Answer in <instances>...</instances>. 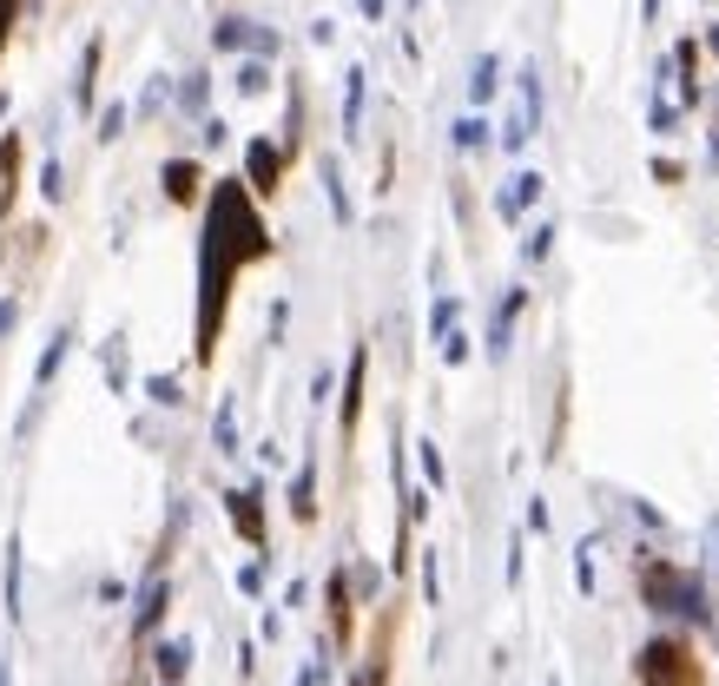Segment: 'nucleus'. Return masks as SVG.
Here are the masks:
<instances>
[{
	"mask_svg": "<svg viewBox=\"0 0 719 686\" xmlns=\"http://www.w3.org/2000/svg\"><path fill=\"white\" fill-rule=\"evenodd\" d=\"M264 251H271V231L251 211V185L244 178H225L211 192V205H205V251H198V344H192L198 363H211V344H218V324H225V297H231L238 264H251Z\"/></svg>",
	"mask_w": 719,
	"mask_h": 686,
	"instance_id": "nucleus-1",
	"label": "nucleus"
},
{
	"mask_svg": "<svg viewBox=\"0 0 719 686\" xmlns=\"http://www.w3.org/2000/svg\"><path fill=\"white\" fill-rule=\"evenodd\" d=\"M641 588H647V601H654L661 614H687V621H707V588H700L694 575H680V568L654 562Z\"/></svg>",
	"mask_w": 719,
	"mask_h": 686,
	"instance_id": "nucleus-2",
	"label": "nucleus"
},
{
	"mask_svg": "<svg viewBox=\"0 0 719 686\" xmlns=\"http://www.w3.org/2000/svg\"><path fill=\"white\" fill-rule=\"evenodd\" d=\"M641 680L647 686H700V667H694V654L680 641H654V647H641Z\"/></svg>",
	"mask_w": 719,
	"mask_h": 686,
	"instance_id": "nucleus-3",
	"label": "nucleus"
},
{
	"mask_svg": "<svg viewBox=\"0 0 719 686\" xmlns=\"http://www.w3.org/2000/svg\"><path fill=\"white\" fill-rule=\"evenodd\" d=\"M535 119H542V86H535V73H522V106H515V119H509L502 145H509V152H522V145H529V132H535Z\"/></svg>",
	"mask_w": 719,
	"mask_h": 686,
	"instance_id": "nucleus-4",
	"label": "nucleus"
},
{
	"mask_svg": "<svg viewBox=\"0 0 719 686\" xmlns=\"http://www.w3.org/2000/svg\"><path fill=\"white\" fill-rule=\"evenodd\" d=\"M66 357H73V330H53V344L40 350V363H33V396H46L53 390V377L66 370Z\"/></svg>",
	"mask_w": 719,
	"mask_h": 686,
	"instance_id": "nucleus-5",
	"label": "nucleus"
},
{
	"mask_svg": "<svg viewBox=\"0 0 719 686\" xmlns=\"http://www.w3.org/2000/svg\"><path fill=\"white\" fill-rule=\"evenodd\" d=\"M165 601H172V581H165V575H152V581H145V595H139V608H132V634H139V641L159 628Z\"/></svg>",
	"mask_w": 719,
	"mask_h": 686,
	"instance_id": "nucleus-6",
	"label": "nucleus"
},
{
	"mask_svg": "<svg viewBox=\"0 0 719 686\" xmlns=\"http://www.w3.org/2000/svg\"><path fill=\"white\" fill-rule=\"evenodd\" d=\"M231 522H238V535H244L251 548H264V509H258V489H238V496H231Z\"/></svg>",
	"mask_w": 719,
	"mask_h": 686,
	"instance_id": "nucleus-7",
	"label": "nucleus"
},
{
	"mask_svg": "<svg viewBox=\"0 0 719 686\" xmlns=\"http://www.w3.org/2000/svg\"><path fill=\"white\" fill-rule=\"evenodd\" d=\"M99 53H106V40H86L79 79H73V106H92V99H99Z\"/></svg>",
	"mask_w": 719,
	"mask_h": 686,
	"instance_id": "nucleus-8",
	"label": "nucleus"
},
{
	"mask_svg": "<svg viewBox=\"0 0 719 686\" xmlns=\"http://www.w3.org/2000/svg\"><path fill=\"white\" fill-rule=\"evenodd\" d=\"M244 172H251V192H277V145L258 139V145L244 152Z\"/></svg>",
	"mask_w": 719,
	"mask_h": 686,
	"instance_id": "nucleus-9",
	"label": "nucleus"
},
{
	"mask_svg": "<svg viewBox=\"0 0 719 686\" xmlns=\"http://www.w3.org/2000/svg\"><path fill=\"white\" fill-rule=\"evenodd\" d=\"M152 667H159V680L165 686H178L185 680V667H192V641H159V647H152Z\"/></svg>",
	"mask_w": 719,
	"mask_h": 686,
	"instance_id": "nucleus-10",
	"label": "nucleus"
},
{
	"mask_svg": "<svg viewBox=\"0 0 719 686\" xmlns=\"http://www.w3.org/2000/svg\"><path fill=\"white\" fill-rule=\"evenodd\" d=\"M0 601H7V621H20V535H7V562H0Z\"/></svg>",
	"mask_w": 719,
	"mask_h": 686,
	"instance_id": "nucleus-11",
	"label": "nucleus"
},
{
	"mask_svg": "<svg viewBox=\"0 0 719 686\" xmlns=\"http://www.w3.org/2000/svg\"><path fill=\"white\" fill-rule=\"evenodd\" d=\"M535 198H542V178H535V172H522V178H515V185H509V192L495 198V211H502V218H522V211H529Z\"/></svg>",
	"mask_w": 719,
	"mask_h": 686,
	"instance_id": "nucleus-12",
	"label": "nucleus"
},
{
	"mask_svg": "<svg viewBox=\"0 0 719 686\" xmlns=\"http://www.w3.org/2000/svg\"><path fill=\"white\" fill-rule=\"evenodd\" d=\"M159 178H165V198H178V205H185V198H198V165H192V159H172Z\"/></svg>",
	"mask_w": 719,
	"mask_h": 686,
	"instance_id": "nucleus-13",
	"label": "nucleus"
},
{
	"mask_svg": "<svg viewBox=\"0 0 719 686\" xmlns=\"http://www.w3.org/2000/svg\"><path fill=\"white\" fill-rule=\"evenodd\" d=\"M291 515H297V522H311V515H317V462H304V469H297V482H291Z\"/></svg>",
	"mask_w": 719,
	"mask_h": 686,
	"instance_id": "nucleus-14",
	"label": "nucleus"
},
{
	"mask_svg": "<svg viewBox=\"0 0 719 686\" xmlns=\"http://www.w3.org/2000/svg\"><path fill=\"white\" fill-rule=\"evenodd\" d=\"M495 86H502V59H495V53H482V59H476V79H469V99H476V106H489V99H495Z\"/></svg>",
	"mask_w": 719,
	"mask_h": 686,
	"instance_id": "nucleus-15",
	"label": "nucleus"
},
{
	"mask_svg": "<svg viewBox=\"0 0 719 686\" xmlns=\"http://www.w3.org/2000/svg\"><path fill=\"white\" fill-rule=\"evenodd\" d=\"M363 363H370V357L357 350V357H350V383H344V429H357V416H363Z\"/></svg>",
	"mask_w": 719,
	"mask_h": 686,
	"instance_id": "nucleus-16",
	"label": "nucleus"
},
{
	"mask_svg": "<svg viewBox=\"0 0 719 686\" xmlns=\"http://www.w3.org/2000/svg\"><path fill=\"white\" fill-rule=\"evenodd\" d=\"M515 311H522V291H509L502 311H495V330H489V350H495V357L509 350V324H515Z\"/></svg>",
	"mask_w": 719,
	"mask_h": 686,
	"instance_id": "nucleus-17",
	"label": "nucleus"
},
{
	"mask_svg": "<svg viewBox=\"0 0 719 686\" xmlns=\"http://www.w3.org/2000/svg\"><path fill=\"white\" fill-rule=\"evenodd\" d=\"M211 443H218V456H238V410H231V403H218V423H211Z\"/></svg>",
	"mask_w": 719,
	"mask_h": 686,
	"instance_id": "nucleus-18",
	"label": "nucleus"
},
{
	"mask_svg": "<svg viewBox=\"0 0 719 686\" xmlns=\"http://www.w3.org/2000/svg\"><path fill=\"white\" fill-rule=\"evenodd\" d=\"M244 26H251V20H218V26H211V40H218V53H238V46L251 40Z\"/></svg>",
	"mask_w": 719,
	"mask_h": 686,
	"instance_id": "nucleus-19",
	"label": "nucleus"
},
{
	"mask_svg": "<svg viewBox=\"0 0 719 686\" xmlns=\"http://www.w3.org/2000/svg\"><path fill=\"white\" fill-rule=\"evenodd\" d=\"M119 132H126V106L112 99V106H99V145H112Z\"/></svg>",
	"mask_w": 719,
	"mask_h": 686,
	"instance_id": "nucleus-20",
	"label": "nucleus"
},
{
	"mask_svg": "<svg viewBox=\"0 0 719 686\" xmlns=\"http://www.w3.org/2000/svg\"><path fill=\"white\" fill-rule=\"evenodd\" d=\"M145 396H152V403H159V410H178V403H185V396H178V383H172V377H145Z\"/></svg>",
	"mask_w": 719,
	"mask_h": 686,
	"instance_id": "nucleus-21",
	"label": "nucleus"
},
{
	"mask_svg": "<svg viewBox=\"0 0 719 686\" xmlns=\"http://www.w3.org/2000/svg\"><path fill=\"white\" fill-rule=\"evenodd\" d=\"M416 462H423L429 489H443V482H449V476H443V449H436V443H416Z\"/></svg>",
	"mask_w": 719,
	"mask_h": 686,
	"instance_id": "nucleus-22",
	"label": "nucleus"
},
{
	"mask_svg": "<svg viewBox=\"0 0 719 686\" xmlns=\"http://www.w3.org/2000/svg\"><path fill=\"white\" fill-rule=\"evenodd\" d=\"M548 244H555V225H535V231H529V244H522V258H529V264H542V258H548Z\"/></svg>",
	"mask_w": 719,
	"mask_h": 686,
	"instance_id": "nucleus-23",
	"label": "nucleus"
},
{
	"mask_svg": "<svg viewBox=\"0 0 719 686\" xmlns=\"http://www.w3.org/2000/svg\"><path fill=\"white\" fill-rule=\"evenodd\" d=\"M40 192L59 205V192H66V172H59V159H46V165H40Z\"/></svg>",
	"mask_w": 719,
	"mask_h": 686,
	"instance_id": "nucleus-24",
	"label": "nucleus"
},
{
	"mask_svg": "<svg viewBox=\"0 0 719 686\" xmlns=\"http://www.w3.org/2000/svg\"><path fill=\"white\" fill-rule=\"evenodd\" d=\"M264 86H271V73H264V66H258V59H251V66H244V73H238V92H264Z\"/></svg>",
	"mask_w": 719,
	"mask_h": 686,
	"instance_id": "nucleus-25",
	"label": "nucleus"
},
{
	"mask_svg": "<svg viewBox=\"0 0 719 686\" xmlns=\"http://www.w3.org/2000/svg\"><path fill=\"white\" fill-rule=\"evenodd\" d=\"M357 112H363V73H350V92H344V119L357 126Z\"/></svg>",
	"mask_w": 719,
	"mask_h": 686,
	"instance_id": "nucleus-26",
	"label": "nucleus"
},
{
	"mask_svg": "<svg viewBox=\"0 0 719 686\" xmlns=\"http://www.w3.org/2000/svg\"><path fill=\"white\" fill-rule=\"evenodd\" d=\"M482 139H489V126H482V119H462V126H456V145H462V152H469V145H482Z\"/></svg>",
	"mask_w": 719,
	"mask_h": 686,
	"instance_id": "nucleus-27",
	"label": "nucleus"
},
{
	"mask_svg": "<svg viewBox=\"0 0 719 686\" xmlns=\"http://www.w3.org/2000/svg\"><path fill=\"white\" fill-rule=\"evenodd\" d=\"M449 324H456V297H443V304H436V317H429V330H436V337H449Z\"/></svg>",
	"mask_w": 719,
	"mask_h": 686,
	"instance_id": "nucleus-28",
	"label": "nucleus"
},
{
	"mask_svg": "<svg viewBox=\"0 0 719 686\" xmlns=\"http://www.w3.org/2000/svg\"><path fill=\"white\" fill-rule=\"evenodd\" d=\"M575 581H581V595H595V562H588V542H581V555H575Z\"/></svg>",
	"mask_w": 719,
	"mask_h": 686,
	"instance_id": "nucleus-29",
	"label": "nucleus"
},
{
	"mask_svg": "<svg viewBox=\"0 0 719 686\" xmlns=\"http://www.w3.org/2000/svg\"><path fill=\"white\" fill-rule=\"evenodd\" d=\"M423 595H429V608H436V595H443V581H436V555H423Z\"/></svg>",
	"mask_w": 719,
	"mask_h": 686,
	"instance_id": "nucleus-30",
	"label": "nucleus"
},
{
	"mask_svg": "<svg viewBox=\"0 0 719 686\" xmlns=\"http://www.w3.org/2000/svg\"><path fill=\"white\" fill-rule=\"evenodd\" d=\"M178 99H185V106H205V79H198V73H192V79H185V86H178Z\"/></svg>",
	"mask_w": 719,
	"mask_h": 686,
	"instance_id": "nucleus-31",
	"label": "nucleus"
},
{
	"mask_svg": "<svg viewBox=\"0 0 719 686\" xmlns=\"http://www.w3.org/2000/svg\"><path fill=\"white\" fill-rule=\"evenodd\" d=\"M443 357H449V363H462V357H469V337H456V330H449V337H443Z\"/></svg>",
	"mask_w": 719,
	"mask_h": 686,
	"instance_id": "nucleus-32",
	"label": "nucleus"
},
{
	"mask_svg": "<svg viewBox=\"0 0 719 686\" xmlns=\"http://www.w3.org/2000/svg\"><path fill=\"white\" fill-rule=\"evenodd\" d=\"M13 324H20V304H13V297H7V304H0V344H7V337H13Z\"/></svg>",
	"mask_w": 719,
	"mask_h": 686,
	"instance_id": "nucleus-33",
	"label": "nucleus"
},
{
	"mask_svg": "<svg viewBox=\"0 0 719 686\" xmlns=\"http://www.w3.org/2000/svg\"><path fill=\"white\" fill-rule=\"evenodd\" d=\"M7 33H13V0H0V53H7Z\"/></svg>",
	"mask_w": 719,
	"mask_h": 686,
	"instance_id": "nucleus-34",
	"label": "nucleus"
},
{
	"mask_svg": "<svg viewBox=\"0 0 719 686\" xmlns=\"http://www.w3.org/2000/svg\"><path fill=\"white\" fill-rule=\"evenodd\" d=\"M357 7H363L370 20H383V7H390V0H357Z\"/></svg>",
	"mask_w": 719,
	"mask_h": 686,
	"instance_id": "nucleus-35",
	"label": "nucleus"
},
{
	"mask_svg": "<svg viewBox=\"0 0 719 686\" xmlns=\"http://www.w3.org/2000/svg\"><path fill=\"white\" fill-rule=\"evenodd\" d=\"M0 112H7V92H0Z\"/></svg>",
	"mask_w": 719,
	"mask_h": 686,
	"instance_id": "nucleus-36",
	"label": "nucleus"
},
{
	"mask_svg": "<svg viewBox=\"0 0 719 686\" xmlns=\"http://www.w3.org/2000/svg\"><path fill=\"white\" fill-rule=\"evenodd\" d=\"M0 686H7V667H0Z\"/></svg>",
	"mask_w": 719,
	"mask_h": 686,
	"instance_id": "nucleus-37",
	"label": "nucleus"
},
{
	"mask_svg": "<svg viewBox=\"0 0 719 686\" xmlns=\"http://www.w3.org/2000/svg\"><path fill=\"white\" fill-rule=\"evenodd\" d=\"M713 529H719V522H713Z\"/></svg>",
	"mask_w": 719,
	"mask_h": 686,
	"instance_id": "nucleus-38",
	"label": "nucleus"
}]
</instances>
